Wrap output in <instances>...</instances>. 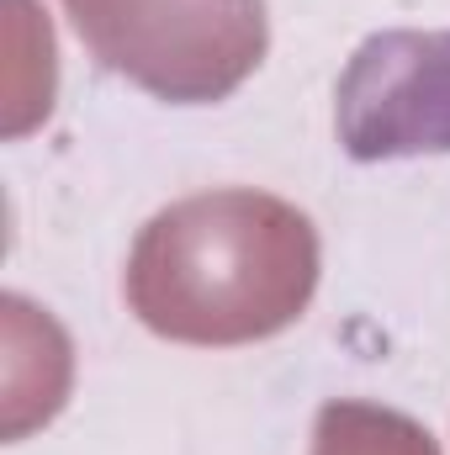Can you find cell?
<instances>
[{"label": "cell", "mask_w": 450, "mask_h": 455, "mask_svg": "<svg viewBox=\"0 0 450 455\" xmlns=\"http://www.w3.org/2000/svg\"><path fill=\"white\" fill-rule=\"evenodd\" d=\"M318 286V233L308 212L265 191H202L133 243L127 302L181 344L270 339L302 318Z\"/></svg>", "instance_id": "obj_1"}, {"label": "cell", "mask_w": 450, "mask_h": 455, "mask_svg": "<svg viewBox=\"0 0 450 455\" xmlns=\"http://www.w3.org/2000/svg\"><path fill=\"white\" fill-rule=\"evenodd\" d=\"M85 48L159 101H223L270 43L265 0H64Z\"/></svg>", "instance_id": "obj_2"}, {"label": "cell", "mask_w": 450, "mask_h": 455, "mask_svg": "<svg viewBox=\"0 0 450 455\" xmlns=\"http://www.w3.org/2000/svg\"><path fill=\"white\" fill-rule=\"evenodd\" d=\"M339 143L355 159L450 154V32H376L339 75Z\"/></svg>", "instance_id": "obj_3"}, {"label": "cell", "mask_w": 450, "mask_h": 455, "mask_svg": "<svg viewBox=\"0 0 450 455\" xmlns=\"http://www.w3.org/2000/svg\"><path fill=\"white\" fill-rule=\"evenodd\" d=\"M313 455H435V440L398 413L366 403H329L318 413Z\"/></svg>", "instance_id": "obj_4"}]
</instances>
